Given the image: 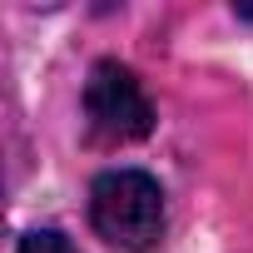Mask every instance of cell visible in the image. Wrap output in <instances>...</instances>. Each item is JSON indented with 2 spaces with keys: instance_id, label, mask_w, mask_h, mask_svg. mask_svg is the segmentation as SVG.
<instances>
[{
  "instance_id": "1",
  "label": "cell",
  "mask_w": 253,
  "mask_h": 253,
  "mask_svg": "<svg viewBox=\"0 0 253 253\" xmlns=\"http://www.w3.org/2000/svg\"><path fill=\"white\" fill-rule=\"evenodd\" d=\"M89 223L124 253H149L164 238V189L144 169H109L89 184Z\"/></svg>"
},
{
  "instance_id": "2",
  "label": "cell",
  "mask_w": 253,
  "mask_h": 253,
  "mask_svg": "<svg viewBox=\"0 0 253 253\" xmlns=\"http://www.w3.org/2000/svg\"><path fill=\"white\" fill-rule=\"evenodd\" d=\"M84 129L94 144H134L154 129V104L139 75L119 60H99L84 80Z\"/></svg>"
},
{
  "instance_id": "3",
  "label": "cell",
  "mask_w": 253,
  "mask_h": 253,
  "mask_svg": "<svg viewBox=\"0 0 253 253\" xmlns=\"http://www.w3.org/2000/svg\"><path fill=\"white\" fill-rule=\"evenodd\" d=\"M15 253H80V248H75L60 228H35V233H25V238H20V248H15Z\"/></svg>"
}]
</instances>
